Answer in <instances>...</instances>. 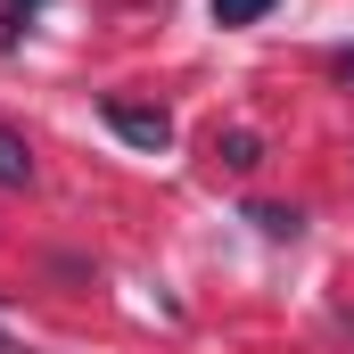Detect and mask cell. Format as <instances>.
<instances>
[{"mask_svg": "<svg viewBox=\"0 0 354 354\" xmlns=\"http://www.w3.org/2000/svg\"><path fill=\"white\" fill-rule=\"evenodd\" d=\"M107 132H115V140H132V149H149V157H165V149H174V115H165V107L107 99Z\"/></svg>", "mask_w": 354, "mask_h": 354, "instance_id": "6da1fadb", "label": "cell"}, {"mask_svg": "<svg viewBox=\"0 0 354 354\" xmlns=\"http://www.w3.org/2000/svg\"><path fill=\"white\" fill-rule=\"evenodd\" d=\"M33 8H50V0H8V8H0V50H8V41H17V25H25V17H33Z\"/></svg>", "mask_w": 354, "mask_h": 354, "instance_id": "8992f818", "label": "cell"}, {"mask_svg": "<svg viewBox=\"0 0 354 354\" xmlns=\"http://www.w3.org/2000/svg\"><path fill=\"white\" fill-rule=\"evenodd\" d=\"M338 83H346V91H354V50H338Z\"/></svg>", "mask_w": 354, "mask_h": 354, "instance_id": "52a82bcc", "label": "cell"}, {"mask_svg": "<svg viewBox=\"0 0 354 354\" xmlns=\"http://www.w3.org/2000/svg\"><path fill=\"white\" fill-rule=\"evenodd\" d=\"M0 354H8V338H0Z\"/></svg>", "mask_w": 354, "mask_h": 354, "instance_id": "ba28073f", "label": "cell"}, {"mask_svg": "<svg viewBox=\"0 0 354 354\" xmlns=\"http://www.w3.org/2000/svg\"><path fill=\"white\" fill-rule=\"evenodd\" d=\"M25 181H33V140L0 115V189H25Z\"/></svg>", "mask_w": 354, "mask_h": 354, "instance_id": "3957f363", "label": "cell"}, {"mask_svg": "<svg viewBox=\"0 0 354 354\" xmlns=\"http://www.w3.org/2000/svg\"><path fill=\"white\" fill-rule=\"evenodd\" d=\"M214 165H223V174H256V165H264V132H248V124L214 132Z\"/></svg>", "mask_w": 354, "mask_h": 354, "instance_id": "7a4b0ae2", "label": "cell"}, {"mask_svg": "<svg viewBox=\"0 0 354 354\" xmlns=\"http://www.w3.org/2000/svg\"><path fill=\"white\" fill-rule=\"evenodd\" d=\"M272 0H214V25H256Z\"/></svg>", "mask_w": 354, "mask_h": 354, "instance_id": "5b68a950", "label": "cell"}, {"mask_svg": "<svg viewBox=\"0 0 354 354\" xmlns=\"http://www.w3.org/2000/svg\"><path fill=\"white\" fill-rule=\"evenodd\" d=\"M248 223H256L264 239H297V231H305V214H297V206H248Z\"/></svg>", "mask_w": 354, "mask_h": 354, "instance_id": "277c9868", "label": "cell"}]
</instances>
